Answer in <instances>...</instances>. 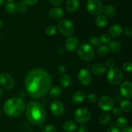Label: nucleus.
<instances>
[{"label":"nucleus","mask_w":132,"mask_h":132,"mask_svg":"<svg viewBox=\"0 0 132 132\" xmlns=\"http://www.w3.org/2000/svg\"><path fill=\"white\" fill-rule=\"evenodd\" d=\"M24 85L27 93L31 98L39 99L43 97L51 88V76L46 70L35 68L27 74Z\"/></svg>","instance_id":"obj_1"},{"label":"nucleus","mask_w":132,"mask_h":132,"mask_svg":"<svg viewBox=\"0 0 132 132\" xmlns=\"http://www.w3.org/2000/svg\"><path fill=\"white\" fill-rule=\"evenodd\" d=\"M26 115L28 121L34 125H41L46 119V113L43 106L36 101H31L28 104Z\"/></svg>","instance_id":"obj_2"},{"label":"nucleus","mask_w":132,"mask_h":132,"mask_svg":"<svg viewBox=\"0 0 132 132\" xmlns=\"http://www.w3.org/2000/svg\"><path fill=\"white\" fill-rule=\"evenodd\" d=\"M25 109V104L22 98L13 97L5 102L3 106L5 113L10 117H18L23 114Z\"/></svg>","instance_id":"obj_3"},{"label":"nucleus","mask_w":132,"mask_h":132,"mask_svg":"<svg viewBox=\"0 0 132 132\" xmlns=\"http://www.w3.org/2000/svg\"><path fill=\"white\" fill-rule=\"evenodd\" d=\"M77 56L82 60L90 62L94 59L95 53L94 49L89 43H83L77 50Z\"/></svg>","instance_id":"obj_4"},{"label":"nucleus","mask_w":132,"mask_h":132,"mask_svg":"<svg viewBox=\"0 0 132 132\" xmlns=\"http://www.w3.org/2000/svg\"><path fill=\"white\" fill-rule=\"evenodd\" d=\"M107 81L112 85H119L124 79L122 71L117 68H111L107 73Z\"/></svg>","instance_id":"obj_5"},{"label":"nucleus","mask_w":132,"mask_h":132,"mask_svg":"<svg viewBox=\"0 0 132 132\" xmlns=\"http://www.w3.org/2000/svg\"><path fill=\"white\" fill-rule=\"evenodd\" d=\"M86 8L90 14L98 16L103 12L104 5L99 0H88L86 3Z\"/></svg>","instance_id":"obj_6"},{"label":"nucleus","mask_w":132,"mask_h":132,"mask_svg":"<svg viewBox=\"0 0 132 132\" xmlns=\"http://www.w3.org/2000/svg\"><path fill=\"white\" fill-rule=\"evenodd\" d=\"M57 28L59 32L64 36H70L75 31L73 23L67 19L61 20L57 23Z\"/></svg>","instance_id":"obj_7"},{"label":"nucleus","mask_w":132,"mask_h":132,"mask_svg":"<svg viewBox=\"0 0 132 132\" xmlns=\"http://www.w3.org/2000/svg\"><path fill=\"white\" fill-rule=\"evenodd\" d=\"M75 120L77 122L84 124L88 122L91 119V113L90 111L85 107L77 109L74 114Z\"/></svg>","instance_id":"obj_8"},{"label":"nucleus","mask_w":132,"mask_h":132,"mask_svg":"<svg viewBox=\"0 0 132 132\" xmlns=\"http://www.w3.org/2000/svg\"><path fill=\"white\" fill-rule=\"evenodd\" d=\"M0 85L5 90H10L14 85V80L12 76L7 72L0 74Z\"/></svg>","instance_id":"obj_9"},{"label":"nucleus","mask_w":132,"mask_h":132,"mask_svg":"<svg viewBox=\"0 0 132 132\" xmlns=\"http://www.w3.org/2000/svg\"><path fill=\"white\" fill-rule=\"evenodd\" d=\"M78 80L79 82L83 85L90 84L92 80V75L88 69L84 68L79 71L78 73Z\"/></svg>","instance_id":"obj_10"},{"label":"nucleus","mask_w":132,"mask_h":132,"mask_svg":"<svg viewBox=\"0 0 132 132\" xmlns=\"http://www.w3.org/2000/svg\"><path fill=\"white\" fill-rule=\"evenodd\" d=\"M113 105L114 102L113 99L110 96H103L99 100V107L103 111H110L113 107Z\"/></svg>","instance_id":"obj_11"},{"label":"nucleus","mask_w":132,"mask_h":132,"mask_svg":"<svg viewBox=\"0 0 132 132\" xmlns=\"http://www.w3.org/2000/svg\"><path fill=\"white\" fill-rule=\"evenodd\" d=\"M50 111L55 116H61L64 113V106L61 101H53L50 104Z\"/></svg>","instance_id":"obj_12"},{"label":"nucleus","mask_w":132,"mask_h":132,"mask_svg":"<svg viewBox=\"0 0 132 132\" xmlns=\"http://www.w3.org/2000/svg\"><path fill=\"white\" fill-rule=\"evenodd\" d=\"M121 96L125 98H130L132 95V84L130 81L124 82L120 88Z\"/></svg>","instance_id":"obj_13"},{"label":"nucleus","mask_w":132,"mask_h":132,"mask_svg":"<svg viewBox=\"0 0 132 132\" xmlns=\"http://www.w3.org/2000/svg\"><path fill=\"white\" fill-rule=\"evenodd\" d=\"M79 45V40L76 36H70L65 41V48L68 52H73L76 50Z\"/></svg>","instance_id":"obj_14"},{"label":"nucleus","mask_w":132,"mask_h":132,"mask_svg":"<svg viewBox=\"0 0 132 132\" xmlns=\"http://www.w3.org/2000/svg\"><path fill=\"white\" fill-rule=\"evenodd\" d=\"M64 11L61 8H53L48 12L49 17L54 20L61 19L64 17Z\"/></svg>","instance_id":"obj_15"},{"label":"nucleus","mask_w":132,"mask_h":132,"mask_svg":"<svg viewBox=\"0 0 132 132\" xmlns=\"http://www.w3.org/2000/svg\"><path fill=\"white\" fill-rule=\"evenodd\" d=\"M86 94L83 91H77L72 96V102L76 104L82 103L86 99Z\"/></svg>","instance_id":"obj_16"},{"label":"nucleus","mask_w":132,"mask_h":132,"mask_svg":"<svg viewBox=\"0 0 132 132\" xmlns=\"http://www.w3.org/2000/svg\"><path fill=\"white\" fill-rule=\"evenodd\" d=\"M65 7L67 11L69 12H76L79 7V0H67Z\"/></svg>","instance_id":"obj_17"},{"label":"nucleus","mask_w":132,"mask_h":132,"mask_svg":"<svg viewBox=\"0 0 132 132\" xmlns=\"http://www.w3.org/2000/svg\"><path fill=\"white\" fill-rule=\"evenodd\" d=\"M122 28L119 24H114L110 27L109 34L112 38H117L121 34Z\"/></svg>","instance_id":"obj_18"},{"label":"nucleus","mask_w":132,"mask_h":132,"mask_svg":"<svg viewBox=\"0 0 132 132\" xmlns=\"http://www.w3.org/2000/svg\"><path fill=\"white\" fill-rule=\"evenodd\" d=\"M92 71L94 75L100 76L103 75L106 72V68L105 66L101 63H97L93 66Z\"/></svg>","instance_id":"obj_19"},{"label":"nucleus","mask_w":132,"mask_h":132,"mask_svg":"<svg viewBox=\"0 0 132 132\" xmlns=\"http://www.w3.org/2000/svg\"><path fill=\"white\" fill-rule=\"evenodd\" d=\"M76 127L77 125L73 120H67L63 124V129L66 132H73L76 130Z\"/></svg>","instance_id":"obj_20"},{"label":"nucleus","mask_w":132,"mask_h":132,"mask_svg":"<svg viewBox=\"0 0 132 132\" xmlns=\"http://www.w3.org/2000/svg\"><path fill=\"white\" fill-rule=\"evenodd\" d=\"M50 92H49V95L53 99L58 98L61 96L62 93V90L60 87L58 85H55L50 89Z\"/></svg>","instance_id":"obj_21"},{"label":"nucleus","mask_w":132,"mask_h":132,"mask_svg":"<svg viewBox=\"0 0 132 132\" xmlns=\"http://www.w3.org/2000/svg\"><path fill=\"white\" fill-rule=\"evenodd\" d=\"M109 48L110 50L112 52V53H117L121 50L122 46H121V43L119 41L117 40H113V41H111L109 44Z\"/></svg>","instance_id":"obj_22"},{"label":"nucleus","mask_w":132,"mask_h":132,"mask_svg":"<svg viewBox=\"0 0 132 132\" xmlns=\"http://www.w3.org/2000/svg\"><path fill=\"white\" fill-rule=\"evenodd\" d=\"M108 23V20L106 17V16L103 15V14H99L95 19V24L97 26L100 28H103Z\"/></svg>","instance_id":"obj_23"},{"label":"nucleus","mask_w":132,"mask_h":132,"mask_svg":"<svg viewBox=\"0 0 132 132\" xmlns=\"http://www.w3.org/2000/svg\"><path fill=\"white\" fill-rule=\"evenodd\" d=\"M110 51V48L108 45H101L98 47L97 53V54L99 56L104 57L108 55L109 54Z\"/></svg>","instance_id":"obj_24"},{"label":"nucleus","mask_w":132,"mask_h":132,"mask_svg":"<svg viewBox=\"0 0 132 132\" xmlns=\"http://www.w3.org/2000/svg\"><path fill=\"white\" fill-rule=\"evenodd\" d=\"M59 83L61 87L66 88L68 87L71 83V78L68 75H63L59 80Z\"/></svg>","instance_id":"obj_25"},{"label":"nucleus","mask_w":132,"mask_h":132,"mask_svg":"<svg viewBox=\"0 0 132 132\" xmlns=\"http://www.w3.org/2000/svg\"><path fill=\"white\" fill-rule=\"evenodd\" d=\"M120 107L121 111L124 112H129L131 109V103L128 100H123L121 102Z\"/></svg>","instance_id":"obj_26"},{"label":"nucleus","mask_w":132,"mask_h":132,"mask_svg":"<svg viewBox=\"0 0 132 132\" xmlns=\"http://www.w3.org/2000/svg\"><path fill=\"white\" fill-rule=\"evenodd\" d=\"M104 16L112 18L116 16V10L113 6L112 5H106V6H104Z\"/></svg>","instance_id":"obj_27"},{"label":"nucleus","mask_w":132,"mask_h":132,"mask_svg":"<svg viewBox=\"0 0 132 132\" xmlns=\"http://www.w3.org/2000/svg\"><path fill=\"white\" fill-rule=\"evenodd\" d=\"M110 115L108 113H103L99 116V122L102 125H106L110 121Z\"/></svg>","instance_id":"obj_28"},{"label":"nucleus","mask_w":132,"mask_h":132,"mask_svg":"<svg viewBox=\"0 0 132 132\" xmlns=\"http://www.w3.org/2000/svg\"><path fill=\"white\" fill-rule=\"evenodd\" d=\"M5 9L6 12L9 13L10 14H13L17 12L16 5L14 3L11 2V1H9V2L5 4Z\"/></svg>","instance_id":"obj_29"},{"label":"nucleus","mask_w":132,"mask_h":132,"mask_svg":"<svg viewBox=\"0 0 132 132\" xmlns=\"http://www.w3.org/2000/svg\"><path fill=\"white\" fill-rule=\"evenodd\" d=\"M116 124L118 128H125L128 124V120L124 116H121L116 120Z\"/></svg>","instance_id":"obj_30"},{"label":"nucleus","mask_w":132,"mask_h":132,"mask_svg":"<svg viewBox=\"0 0 132 132\" xmlns=\"http://www.w3.org/2000/svg\"><path fill=\"white\" fill-rule=\"evenodd\" d=\"M90 44L92 47H94L95 48H98L100 45H101V39L99 38L96 37V36H94L92 37L90 39Z\"/></svg>","instance_id":"obj_31"},{"label":"nucleus","mask_w":132,"mask_h":132,"mask_svg":"<svg viewBox=\"0 0 132 132\" xmlns=\"http://www.w3.org/2000/svg\"><path fill=\"white\" fill-rule=\"evenodd\" d=\"M45 32H46V34L49 36H53L56 34L57 32V29L56 27L54 25H48L46 28V30H45Z\"/></svg>","instance_id":"obj_32"},{"label":"nucleus","mask_w":132,"mask_h":132,"mask_svg":"<svg viewBox=\"0 0 132 132\" xmlns=\"http://www.w3.org/2000/svg\"><path fill=\"white\" fill-rule=\"evenodd\" d=\"M15 5H16L17 12L23 13L27 10V5L23 1H19Z\"/></svg>","instance_id":"obj_33"},{"label":"nucleus","mask_w":132,"mask_h":132,"mask_svg":"<svg viewBox=\"0 0 132 132\" xmlns=\"http://www.w3.org/2000/svg\"><path fill=\"white\" fill-rule=\"evenodd\" d=\"M101 41L102 43H110V41H112L111 40V37L107 34H103L100 38Z\"/></svg>","instance_id":"obj_34"},{"label":"nucleus","mask_w":132,"mask_h":132,"mask_svg":"<svg viewBox=\"0 0 132 132\" xmlns=\"http://www.w3.org/2000/svg\"><path fill=\"white\" fill-rule=\"evenodd\" d=\"M88 101L90 103H95L96 102V101L97 100V96L96 94H94V93H90L88 95L87 97Z\"/></svg>","instance_id":"obj_35"},{"label":"nucleus","mask_w":132,"mask_h":132,"mask_svg":"<svg viewBox=\"0 0 132 132\" xmlns=\"http://www.w3.org/2000/svg\"><path fill=\"white\" fill-rule=\"evenodd\" d=\"M122 68L125 71L127 72H131L132 71V64L130 62H126L123 64Z\"/></svg>","instance_id":"obj_36"},{"label":"nucleus","mask_w":132,"mask_h":132,"mask_svg":"<svg viewBox=\"0 0 132 132\" xmlns=\"http://www.w3.org/2000/svg\"><path fill=\"white\" fill-rule=\"evenodd\" d=\"M44 132H57V130L54 126L49 124L45 127L44 129Z\"/></svg>","instance_id":"obj_37"},{"label":"nucleus","mask_w":132,"mask_h":132,"mask_svg":"<svg viewBox=\"0 0 132 132\" xmlns=\"http://www.w3.org/2000/svg\"><path fill=\"white\" fill-rule=\"evenodd\" d=\"M112 111V113H113V115L116 116H119L120 115H121V113H122L121 110L120 109L119 107H113Z\"/></svg>","instance_id":"obj_38"},{"label":"nucleus","mask_w":132,"mask_h":132,"mask_svg":"<svg viewBox=\"0 0 132 132\" xmlns=\"http://www.w3.org/2000/svg\"><path fill=\"white\" fill-rule=\"evenodd\" d=\"M64 1L65 0H50V2L54 6H60L64 3Z\"/></svg>","instance_id":"obj_39"},{"label":"nucleus","mask_w":132,"mask_h":132,"mask_svg":"<svg viewBox=\"0 0 132 132\" xmlns=\"http://www.w3.org/2000/svg\"><path fill=\"white\" fill-rule=\"evenodd\" d=\"M106 66H108L110 69L113 68V66L115 65V62L113 59L112 58H108L106 61Z\"/></svg>","instance_id":"obj_40"},{"label":"nucleus","mask_w":132,"mask_h":132,"mask_svg":"<svg viewBox=\"0 0 132 132\" xmlns=\"http://www.w3.org/2000/svg\"><path fill=\"white\" fill-rule=\"evenodd\" d=\"M123 31L125 34L126 35V36L130 37V36H132V30L130 27H125L123 29Z\"/></svg>","instance_id":"obj_41"},{"label":"nucleus","mask_w":132,"mask_h":132,"mask_svg":"<svg viewBox=\"0 0 132 132\" xmlns=\"http://www.w3.org/2000/svg\"><path fill=\"white\" fill-rule=\"evenodd\" d=\"M39 0H23V2L25 3L26 5H29V6H32L38 2Z\"/></svg>","instance_id":"obj_42"},{"label":"nucleus","mask_w":132,"mask_h":132,"mask_svg":"<svg viewBox=\"0 0 132 132\" xmlns=\"http://www.w3.org/2000/svg\"><path fill=\"white\" fill-rule=\"evenodd\" d=\"M107 132H122L121 129L119 128H118L117 127L115 126H111L110 127L109 129H108Z\"/></svg>","instance_id":"obj_43"},{"label":"nucleus","mask_w":132,"mask_h":132,"mask_svg":"<svg viewBox=\"0 0 132 132\" xmlns=\"http://www.w3.org/2000/svg\"><path fill=\"white\" fill-rule=\"evenodd\" d=\"M79 132H88V128L84 124H81L78 129Z\"/></svg>","instance_id":"obj_44"},{"label":"nucleus","mask_w":132,"mask_h":132,"mask_svg":"<svg viewBox=\"0 0 132 132\" xmlns=\"http://www.w3.org/2000/svg\"><path fill=\"white\" fill-rule=\"evenodd\" d=\"M57 71H58V72H59V73L64 74L66 71L65 67L63 65L59 66V67H58V69H57Z\"/></svg>","instance_id":"obj_45"},{"label":"nucleus","mask_w":132,"mask_h":132,"mask_svg":"<svg viewBox=\"0 0 132 132\" xmlns=\"http://www.w3.org/2000/svg\"><path fill=\"white\" fill-rule=\"evenodd\" d=\"M123 132H132V129L131 126H127L123 128Z\"/></svg>","instance_id":"obj_46"},{"label":"nucleus","mask_w":132,"mask_h":132,"mask_svg":"<svg viewBox=\"0 0 132 132\" xmlns=\"http://www.w3.org/2000/svg\"><path fill=\"white\" fill-rule=\"evenodd\" d=\"M2 26H3V23H2V21L0 19V30H1V28H2Z\"/></svg>","instance_id":"obj_47"},{"label":"nucleus","mask_w":132,"mask_h":132,"mask_svg":"<svg viewBox=\"0 0 132 132\" xmlns=\"http://www.w3.org/2000/svg\"><path fill=\"white\" fill-rule=\"evenodd\" d=\"M2 94H3V91H2V89H0V97H1V95H2Z\"/></svg>","instance_id":"obj_48"},{"label":"nucleus","mask_w":132,"mask_h":132,"mask_svg":"<svg viewBox=\"0 0 132 132\" xmlns=\"http://www.w3.org/2000/svg\"><path fill=\"white\" fill-rule=\"evenodd\" d=\"M3 2H4V0H0V6L3 3Z\"/></svg>","instance_id":"obj_49"},{"label":"nucleus","mask_w":132,"mask_h":132,"mask_svg":"<svg viewBox=\"0 0 132 132\" xmlns=\"http://www.w3.org/2000/svg\"><path fill=\"white\" fill-rule=\"evenodd\" d=\"M1 38L0 37V43H1Z\"/></svg>","instance_id":"obj_50"},{"label":"nucleus","mask_w":132,"mask_h":132,"mask_svg":"<svg viewBox=\"0 0 132 132\" xmlns=\"http://www.w3.org/2000/svg\"><path fill=\"white\" fill-rule=\"evenodd\" d=\"M7 1H13V0H7Z\"/></svg>","instance_id":"obj_51"},{"label":"nucleus","mask_w":132,"mask_h":132,"mask_svg":"<svg viewBox=\"0 0 132 132\" xmlns=\"http://www.w3.org/2000/svg\"><path fill=\"white\" fill-rule=\"evenodd\" d=\"M30 132H34V131H30Z\"/></svg>","instance_id":"obj_52"}]
</instances>
